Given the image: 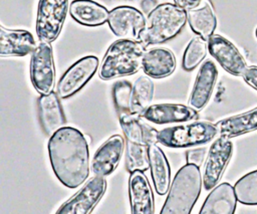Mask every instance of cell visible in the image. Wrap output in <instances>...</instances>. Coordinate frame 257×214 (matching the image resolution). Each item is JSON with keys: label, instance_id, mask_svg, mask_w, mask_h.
Masks as SVG:
<instances>
[{"label": "cell", "instance_id": "277c9868", "mask_svg": "<svg viewBox=\"0 0 257 214\" xmlns=\"http://www.w3.org/2000/svg\"><path fill=\"white\" fill-rule=\"evenodd\" d=\"M145 46L138 40L120 38L107 48L99 66V77L104 80L131 75L142 67Z\"/></svg>", "mask_w": 257, "mask_h": 214}, {"label": "cell", "instance_id": "83f0119b", "mask_svg": "<svg viewBox=\"0 0 257 214\" xmlns=\"http://www.w3.org/2000/svg\"><path fill=\"white\" fill-rule=\"evenodd\" d=\"M125 166L130 173L148 170L150 168L149 146L126 141Z\"/></svg>", "mask_w": 257, "mask_h": 214}, {"label": "cell", "instance_id": "6da1fadb", "mask_svg": "<svg viewBox=\"0 0 257 214\" xmlns=\"http://www.w3.org/2000/svg\"><path fill=\"white\" fill-rule=\"evenodd\" d=\"M48 157L55 177L69 189H75L89 175V151L85 136L72 127L53 133L47 144Z\"/></svg>", "mask_w": 257, "mask_h": 214}, {"label": "cell", "instance_id": "5b68a950", "mask_svg": "<svg viewBox=\"0 0 257 214\" xmlns=\"http://www.w3.org/2000/svg\"><path fill=\"white\" fill-rule=\"evenodd\" d=\"M217 134L216 125L198 121L159 131L158 142L169 148H190L209 143Z\"/></svg>", "mask_w": 257, "mask_h": 214}, {"label": "cell", "instance_id": "8992f818", "mask_svg": "<svg viewBox=\"0 0 257 214\" xmlns=\"http://www.w3.org/2000/svg\"><path fill=\"white\" fill-rule=\"evenodd\" d=\"M68 8V0H39L35 29L41 42L51 43L58 37Z\"/></svg>", "mask_w": 257, "mask_h": 214}, {"label": "cell", "instance_id": "44dd1931", "mask_svg": "<svg viewBox=\"0 0 257 214\" xmlns=\"http://www.w3.org/2000/svg\"><path fill=\"white\" fill-rule=\"evenodd\" d=\"M69 14L77 23L95 27L108 20L109 12L104 6L92 0H73L69 5Z\"/></svg>", "mask_w": 257, "mask_h": 214}, {"label": "cell", "instance_id": "e575fe53", "mask_svg": "<svg viewBox=\"0 0 257 214\" xmlns=\"http://www.w3.org/2000/svg\"><path fill=\"white\" fill-rule=\"evenodd\" d=\"M256 37H257V28H256Z\"/></svg>", "mask_w": 257, "mask_h": 214}, {"label": "cell", "instance_id": "5bb4252c", "mask_svg": "<svg viewBox=\"0 0 257 214\" xmlns=\"http://www.w3.org/2000/svg\"><path fill=\"white\" fill-rule=\"evenodd\" d=\"M142 118L153 124L166 125L173 123H185L197 118V111L181 103H155L149 105Z\"/></svg>", "mask_w": 257, "mask_h": 214}, {"label": "cell", "instance_id": "cb8c5ba5", "mask_svg": "<svg viewBox=\"0 0 257 214\" xmlns=\"http://www.w3.org/2000/svg\"><path fill=\"white\" fill-rule=\"evenodd\" d=\"M219 136L235 138L257 130V108L240 114L225 118L216 124Z\"/></svg>", "mask_w": 257, "mask_h": 214}, {"label": "cell", "instance_id": "836d02e7", "mask_svg": "<svg viewBox=\"0 0 257 214\" xmlns=\"http://www.w3.org/2000/svg\"><path fill=\"white\" fill-rule=\"evenodd\" d=\"M157 6L156 0H144L142 2V8L145 12H151Z\"/></svg>", "mask_w": 257, "mask_h": 214}, {"label": "cell", "instance_id": "9c48e42d", "mask_svg": "<svg viewBox=\"0 0 257 214\" xmlns=\"http://www.w3.org/2000/svg\"><path fill=\"white\" fill-rule=\"evenodd\" d=\"M106 190L104 177L90 178L79 191L61 204L57 209L58 214H88L92 212Z\"/></svg>", "mask_w": 257, "mask_h": 214}, {"label": "cell", "instance_id": "3957f363", "mask_svg": "<svg viewBox=\"0 0 257 214\" xmlns=\"http://www.w3.org/2000/svg\"><path fill=\"white\" fill-rule=\"evenodd\" d=\"M203 185L200 168L186 164L175 175L161 214H189L195 206Z\"/></svg>", "mask_w": 257, "mask_h": 214}, {"label": "cell", "instance_id": "4dcf8cb0", "mask_svg": "<svg viewBox=\"0 0 257 214\" xmlns=\"http://www.w3.org/2000/svg\"><path fill=\"white\" fill-rule=\"evenodd\" d=\"M206 157V149L205 148H196L192 150H188L186 153V161L188 164H194L200 167Z\"/></svg>", "mask_w": 257, "mask_h": 214}, {"label": "cell", "instance_id": "d6986e66", "mask_svg": "<svg viewBox=\"0 0 257 214\" xmlns=\"http://www.w3.org/2000/svg\"><path fill=\"white\" fill-rule=\"evenodd\" d=\"M144 72L153 78H164L172 74L176 68L174 53L164 47L146 50L142 58Z\"/></svg>", "mask_w": 257, "mask_h": 214}, {"label": "cell", "instance_id": "f1b7e54d", "mask_svg": "<svg viewBox=\"0 0 257 214\" xmlns=\"http://www.w3.org/2000/svg\"><path fill=\"white\" fill-rule=\"evenodd\" d=\"M238 202L244 205H257V170L241 177L234 185Z\"/></svg>", "mask_w": 257, "mask_h": 214}, {"label": "cell", "instance_id": "30bf717a", "mask_svg": "<svg viewBox=\"0 0 257 214\" xmlns=\"http://www.w3.org/2000/svg\"><path fill=\"white\" fill-rule=\"evenodd\" d=\"M233 153V144L229 138L220 136L216 139L207 154L204 171L203 187L209 191L220 181Z\"/></svg>", "mask_w": 257, "mask_h": 214}, {"label": "cell", "instance_id": "d6a6232c", "mask_svg": "<svg viewBox=\"0 0 257 214\" xmlns=\"http://www.w3.org/2000/svg\"><path fill=\"white\" fill-rule=\"evenodd\" d=\"M174 2L181 8L188 11L198 7L201 4L202 0H174Z\"/></svg>", "mask_w": 257, "mask_h": 214}, {"label": "cell", "instance_id": "2e32d148", "mask_svg": "<svg viewBox=\"0 0 257 214\" xmlns=\"http://www.w3.org/2000/svg\"><path fill=\"white\" fill-rule=\"evenodd\" d=\"M217 76L218 70L215 63L212 60H206L201 65L193 85L189 98L191 108L200 111L207 104L212 95Z\"/></svg>", "mask_w": 257, "mask_h": 214}, {"label": "cell", "instance_id": "ac0fdd59", "mask_svg": "<svg viewBox=\"0 0 257 214\" xmlns=\"http://www.w3.org/2000/svg\"><path fill=\"white\" fill-rule=\"evenodd\" d=\"M57 92L51 91L38 97L39 120L46 135H52L65 125V116Z\"/></svg>", "mask_w": 257, "mask_h": 214}, {"label": "cell", "instance_id": "8fae6325", "mask_svg": "<svg viewBox=\"0 0 257 214\" xmlns=\"http://www.w3.org/2000/svg\"><path fill=\"white\" fill-rule=\"evenodd\" d=\"M108 26L112 33L119 38L138 40L145 28L144 14L132 6H117L109 11Z\"/></svg>", "mask_w": 257, "mask_h": 214}, {"label": "cell", "instance_id": "d4e9b609", "mask_svg": "<svg viewBox=\"0 0 257 214\" xmlns=\"http://www.w3.org/2000/svg\"><path fill=\"white\" fill-rule=\"evenodd\" d=\"M188 23L194 33L204 39H209L217 26V19L212 6L205 1L203 5L187 11Z\"/></svg>", "mask_w": 257, "mask_h": 214}, {"label": "cell", "instance_id": "e0dca14e", "mask_svg": "<svg viewBox=\"0 0 257 214\" xmlns=\"http://www.w3.org/2000/svg\"><path fill=\"white\" fill-rule=\"evenodd\" d=\"M35 47V39L29 31L0 27L1 56H25L32 53Z\"/></svg>", "mask_w": 257, "mask_h": 214}, {"label": "cell", "instance_id": "ffe728a7", "mask_svg": "<svg viewBox=\"0 0 257 214\" xmlns=\"http://www.w3.org/2000/svg\"><path fill=\"white\" fill-rule=\"evenodd\" d=\"M237 201L234 187L229 183H221L207 196L200 214H233Z\"/></svg>", "mask_w": 257, "mask_h": 214}, {"label": "cell", "instance_id": "ba28073f", "mask_svg": "<svg viewBox=\"0 0 257 214\" xmlns=\"http://www.w3.org/2000/svg\"><path fill=\"white\" fill-rule=\"evenodd\" d=\"M98 64V58L94 55H87L75 61L61 75L56 84L58 96L66 99L74 95L90 80Z\"/></svg>", "mask_w": 257, "mask_h": 214}, {"label": "cell", "instance_id": "4316f807", "mask_svg": "<svg viewBox=\"0 0 257 214\" xmlns=\"http://www.w3.org/2000/svg\"><path fill=\"white\" fill-rule=\"evenodd\" d=\"M112 101L118 118L133 114V84L120 79L112 85Z\"/></svg>", "mask_w": 257, "mask_h": 214}, {"label": "cell", "instance_id": "52a82bcc", "mask_svg": "<svg viewBox=\"0 0 257 214\" xmlns=\"http://www.w3.org/2000/svg\"><path fill=\"white\" fill-rule=\"evenodd\" d=\"M30 80L40 94L53 91L55 85V67L50 43L39 42L31 53Z\"/></svg>", "mask_w": 257, "mask_h": 214}, {"label": "cell", "instance_id": "7c38bea8", "mask_svg": "<svg viewBox=\"0 0 257 214\" xmlns=\"http://www.w3.org/2000/svg\"><path fill=\"white\" fill-rule=\"evenodd\" d=\"M209 53L229 73L242 76L247 69V63L237 47L219 34H213L208 39Z\"/></svg>", "mask_w": 257, "mask_h": 214}, {"label": "cell", "instance_id": "9a60e30c", "mask_svg": "<svg viewBox=\"0 0 257 214\" xmlns=\"http://www.w3.org/2000/svg\"><path fill=\"white\" fill-rule=\"evenodd\" d=\"M128 196L133 214H153L155 212L154 194L144 171L131 173Z\"/></svg>", "mask_w": 257, "mask_h": 214}, {"label": "cell", "instance_id": "7a4b0ae2", "mask_svg": "<svg viewBox=\"0 0 257 214\" xmlns=\"http://www.w3.org/2000/svg\"><path fill=\"white\" fill-rule=\"evenodd\" d=\"M187 21V11L177 4L157 5L148 15L139 41L145 47L167 42L181 32Z\"/></svg>", "mask_w": 257, "mask_h": 214}, {"label": "cell", "instance_id": "1f68e13d", "mask_svg": "<svg viewBox=\"0 0 257 214\" xmlns=\"http://www.w3.org/2000/svg\"><path fill=\"white\" fill-rule=\"evenodd\" d=\"M242 76L251 87L257 90V66H248Z\"/></svg>", "mask_w": 257, "mask_h": 214}, {"label": "cell", "instance_id": "603a6c76", "mask_svg": "<svg viewBox=\"0 0 257 214\" xmlns=\"http://www.w3.org/2000/svg\"><path fill=\"white\" fill-rule=\"evenodd\" d=\"M150 170L154 187L159 195L169 192L171 184V169L167 157L157 144L149 146Z\"/></svg>", "mask_w": 257, "mask_h": 214}, {"label": "cell", "instance_id": "7402d4cb", "mask_svg": "<svg viewBox=\"0 0 257 214\" xmlns=\"http://www.w3.org/2000/svg\"><path fill=\"white\" fill-rule=\"evenodd\" d=\"M119 125L126 141L137 144H143L146 146L159 143V131L146 124L143 121L141 115L132 114L120 117Z\"/></svg>", "mask_w": 257, "mask_h": 214}, {"label": "cell", "instance_id": "f546056e", "mask_svg": "<svg viewBox=\"0 0 257 214\" xmlns=\"http://www.w3.org/2000/svg\"><path fill=\"white\" fill-rule=\"evenodd\" d=\"M208 50V42L201 36L194 37L188 43L182 60V66L185 70L195 69L205 58Z\"/></svg>", "mask_w": 257, "mask_h": 214}, {"label": "cell", "instance_id": "4fadbf2b", "mask_svg": "<svg viewBox=\"0 0 257 214\" xmlns=\"http://www.w3.org/2000/svg\"><path fill=\"white\" fill-rule=\"evenodd\" d=\"M124 151V140L120 135L108 138L94 153L91 171L94 176L106 177L116 169Z\"/></svg>", "mask_w": 257, "mask_h": 214}, {"label": "cell", "instance_id": "484cf974", "mask_svg": "<svg viewBox=\"0 0 257 214\" xmlns=\"http://www.w3.org/2000/svg\"><path fill=\"white\" fill-rule=\"evenodd\" d=\"M154 90V83L149 75L139 76L133 84V114L142 115V113L151 105Z\"/></svg>", "mask_w": 257, "mask_h": 214}]
</instances>
